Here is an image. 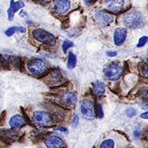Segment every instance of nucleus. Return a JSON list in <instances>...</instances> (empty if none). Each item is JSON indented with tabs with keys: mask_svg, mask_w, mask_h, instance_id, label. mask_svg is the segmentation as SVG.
I'll list each match as a JSON object with an SVG mask.
<instances>
[{
	"mask_svg": "<svg viewBox=\"0 0 148 148\" xmlns=\"http://www.w3.org/2000/svg\"><path fill=\"white\" fill-rule=\"evenodd\" d=\"M123 23L128 28L138 29L142 28L145 25V21L143 15L138 11L132 10L127 12L123 17Z\"/></svg>",
	"mask_w": 148,
	"mask_h": 148,
	"instance_id": "1",
	"label": "nucleus"
},
{
	"mask_svg": "<svg viewBox=\"0 0 148 148\" xmlns=\"http://www.w3.org/2000/svg\"><path fill=\"white\" fill-rule=\"evenodd\" d=\"M33 37L37 41L47 45H53L56 42V38L53 34L46 32L42 29H36L33 32Z\"/></svg>",
	"mask_w": 148,
	"mask_h": 148,
	"instance_id": "2",
	"label": "nucleus"
},
{
	"mask_svg": "<svg viewBox=\"0 0 148 148\" xmlns=\"http://www.w3.org/2000/svg\"><path fill=\"white\" fill-rule=\"evenodd\" d=\"M27 69L30 73L35 75L44 73L46 70V64L40 58H32L27 63Z\"/></svg>",
	"mask_w": 148,
	"mask_h": 148,
	"instance_id": "3",
	"label": "nucleus"
},
{
	"mask_svg": "<svg viewBox=\"0 0 148 148\" xmlns=\"http://www.w3.org/2000/svg\"><path fill=\"white\" fill-rule=\"evenodd\" d=\"M33 121L40 127H47L52 124L50 114L45 111H36L33 114Z\"/></svg>",
	"mask_w": 148,
	"mask_h": 148,
	"instance_id": "4",
	"label": "nucleus"
},
{
	"mask_svg": "<svg viewBox=\"0 0 148 148\" xmlns=\"http://www.w3.org/2000/svg\"><path fill=\"white\" fill-rule=\"evenodd\" d=\"M106 76L108 79L115 81L120 78L123 74V68L119 64L112 63L106 69Z\"/></svg>",
	"mask_w": 148,
	"mask_h": 148,
	"instance_id": "5",
	"label": "nucleus"
},
{
	"mask_svg": "<svg viewBox=\"0 0 148 148\" xmlns=\"http://www.w3.org/2000/svg\"><path fill=\"white\" fill-rule=\"evenodd\" d=\"M81 112L86 119H93L95 118V107L93 103L89 100H84L82 101Z\"/></svg>",
	"mask_w": 148,
	"mask_h": 148,
	"instance_id": "6",
	"label": "nucleus"
},
{
	"mask_svg": "<svg viewBox=\"0 0 148 148\" xmlns=\"http://www.w3.org/2000/svg\"><path fill=\"white\" fill-rule=\"evenodd\" d=\"M45 81L48 86H56L62 84V82H64V78H63L62 73L58 70H53L52 73H50L48 75Z\"/></svg>",
	"mask_w": 148,
	"mask_h": 148,
	"instance_id": "7",
	"label": "nucleus"
},
{
	"mask_svg": "<svg viewBox=\"0 0 148 148\" xmlns=\"http://www.w3.org/2000/svg\"><path fill=\"white\" fill-rule=\"evenodd\" d=\"M95 18L101 25H109L114 21V16L105 11H97L95 14Z\"/></svg>",
	"mask_w": 148,
	"mask_h": 148,
	"instance_id": "8",
	"label": "nucleus"
},
{
	"mask_svg": "<svg viewBox=\"0 0 148 148\" xmlns=\"http://www.w3.org/2000/svg\"><path fill=\"white\" fill-rule=\"evenodd\" d=\"M127 32L126 28H117L114 33V41L117 46H121L127 38Z\"/></svg>",
	"mask_w": 148,
	"mask_h": 148,
	"instance_id": "9",
	"label": "nucleus"
},
{
	"mask_svg": "<svg viewBox=\"0 0 148 148\" xmlns=\"http://www.w3.org/2000/svg\"><path fill=\"white\" fill-rule=\"evenodd\" d=\"M106 4L108 10L119 13L123 8L124 0H106Z\"/></svg>",
	"mask_w": 148,
	"mask_h": 148,
	"instance_id": "10",
	"label": "nucleus"
},
{
	"mask_svg": "<svg viewBox=\"0 0 148 148\" xmlns=\"http://www.w3.org/2000/svg\"><path fill=\"white\" fill-rule=\"evenodd\" d=\"M45 145L48 148H60L64 146V141L58 136H50L45 140Z\"/></svg>",
	"mask_w": 148,
	"mask_h": 148,
	"instance_id": "11",
	"label": "nucleus"
},
{
	"mask_svg": "<svg viewBox=\"0 0 148 148\" xmlns=\"http://www.w3.org/2000/svg\"><path fill=\"white\" fill-rule=\"evenodd\" d=\"M71 3L69 0H58L54 5V11L58 14H65L70 9Z\"/></svg>",
	"mask_w": 148,
	"mask_h": 148,
	"instance_id": "12",
	"label": "nucleus"
},
{
	"mask_svg": "<svg viewBox=\"0 0 148 148\" xmlns=\"http://www.w3.org/2000/svg\"><path fill=\"white\" fill-rule=\"evenodd\" d=\"M25 6L24 3L22 1H18V2H14L13 0H11L10 7L8 10V20L12 21L13 19V16L15 12H16L19 9L22 8L23 7Z\"/></svg>",
	"mask_w": 148,
	"mask_h": 148,
	"instance_id": "13",
	"label": "nucleus"
},
{
	"mask_svg": "<svg viewBox=\"0 0 148 148\" xmlns=\"http://www.w3.org/2000/svg\"><path fill=\"white\" fill-rule=\"evenodd\" d=\"M9 124H10V127L12 129H16V128H20L22 126L26 125L27 120L23 116L19 115V114H16V115L11 118Z\"/></svg>",
	"mask_w": 148,
	"mask_h": 148,
	"instance_id": "14",
	"label": "nucleus"
},
{
	"mask_svg": "<svg viewBox=\"0 0 148 148\" xmlns=\"http://www.w3.org/2000/svg\"><path fill=\"white\" fill-rule=\"evenodd\" d=\"M18 132H15L13 130H11V129H4V130H1L0 131V135L2 138L7 141L8 143H10V142H13L15 141L17 138V134Z\"/></svg>",
	"mask_w": 148,
	"mask_h": 148,
	"instance_id": "15",
	"label": "nucleus"
},
{
	"mask_svg": "<svg viewBox=\"0 0 148 148\" xmlns=\"http://www.w3.org/2000/svg\"><path fill=\"white\" fill-rule=\"evenodd\" d=\"M62 100H63V102L65 103L67 106H73L76 104V102L77 101V95L73 92H67V93L63 95Z\"/></svg>",
	"mask_w": 148,
	"mask_h": 148,
	"instance_id": "16",
	"label": "nucleus"
},
{
	"mask_svg": "<svg viewBox=\"0 0 148 148\" xmlns=\"http://www.w3.org/2000/svg\"><path fill=\"white\" fill-rule=\"evenodd\" d=\"M106 91V86L101 81H96L93 83V92L95 95L101 96Z\"/></svg>",
	"mask_w": 148,
	"mask_h": 148,
	"instance_id": "17",
	"label": "nucleus"
},
{
	"mask_svg": "<svg viewBox=\"0 0 148 148\" xmlns=\"http://www.w3.org/2000/svg\"><path fill=\"white\" fill-rule=\"evenodd\" d=\"M26 29L24 27H12L8 28L7 31L5 32V35L7 36H12L15 32H21V33H25L26 32Z\"/></svg>",
	"mask_w": 148,
	"mask_h": 148,
	"instance_id": "18",
	"label": "nucleus"
},
{
	"mask_svg": "<svg viewBox=\"0 0 148 148\" xmlns=\"http://www.w3.org/2000/svg\"><path fill=\"white\" fill-rule=\"evenodd\" d=\"M77 65V57L73 53L70 52L69 53V61H68V68L70 69H73Z\"/></svg>",
	"mask_w": 148,
	"mask_h": 148,
	"instance_id": "19",
	"label": "nucleus"
},
{
	"mask_svg": "<svg viewBox=\"0 0 148 148\" xmlns=\"http://www.w3.org/2000/svg\"><path fill=\"white\" fill-rule=\"evenodd\" d=\"M114 142L112 139H107L101 144V148H114Z\"/></svg>",
	"mask_w": 148,
	"mask_h": 148,
	"instance_id": "20",
	"label": "nucleus"
},
{
	"mask_svg": "<svg viewBox=\"0 0 148 148\" xmlns=\"http://www.w3.org/2000/svg\"><path fill=\"white\" fill-rule=\"evenodd\" d=\"M74 45V44L72 41H70V40H65L64 43H63V45H62V47H63V50H64V52L65 53H67V51H68V49H69V48L73 47Z\"/></svg>",
	"mask_w": 148,
	"mask_h": 148,
	"instance_id": "21",
	"label": "nucleus"
},
{
	"mask_svg": "<svg viewBox=\"0 0 148 148\" xmlns=\"http://www.w3.org/2000/svg\"><path fill=\"white\" fill-rule=\"evenodd\" d=\"M147 40H148L147 36L142 37V38L139 40V42H138V44L137 45V47L140 48V47H143V46H144V45L147 43Z\"/></svg>",
	"mask_w": 148,
	"mask_h": 148,
	"instance_id": "22",
	"label": "nucleus"
},
{
	"mask_svg": "<svg viewBox=\"0 0 148 148\" xmlns=\"http://www.w3.org/2000/svg\"><path fill=\"white\" fill-rule=\"evenodd\" d=\"M96 114H97V116L99 119H102L104 117V112L102 110V106L101 105H98L97 106V110H96Z\"/></svg>",
	"mask_w": 148,
	"mask_h": 148,
	"instance_id": "23",
	"label": "nucleus"
},
{
	"mask_svg": "<svg viewBox=\"0 0 148 148\" xmlns=\"http://www.w3.org/2000/svg\"><path fill=\"white\" fill-rule=\"evenodd\" d=\"M126 114H127V116L132 118V117L135 116L137 114V112H136V110L134 109L129 108V109H127V110H126Z\"/></svg>",
	"mask_w": 148,
	"mask_h": 148,
	"instance_id": "24",
	"label": "nucleus"
},
{
	"mask_svg": "<svg viewBox=\"0 0 148 148\" xmlns=\"http://www.w3.org/2000/svg\"><path fill=\"white\" fill-rule=\"evenodd\" d=\"M78 123H79V118L77 115H75L73 118V123H72V125H73V127H76L77 126V124H78Z\"/></svg>",
	"mask_w": 148,
	"mask_h": 148,
	"instance_id": "25",
	"label": "nucleus"
},
{
	"mask_svg": "<svg viewBox=\"0 0 148 148\" xmlns=\"http://www.w3.org/2000/svg\"><path fill=\"white\" fill-rule=\"evenodd\" d=\"M142 73H143V75L145 77H147V76H148L147 65H144V66H143V69H142Z\"/></svg>",
	"mask_w": 148,
	"mask_h": 148,
	"instance_id": "26",
	"label": "nucleus"
},
{
	"mask_svg": "<svg viewBox=\"0 0 148 148\" xmlns=\"http://www.w3.org/2000/svg\"><path fill=\"white\" fill-rule=\"evenodd\" d=\"M54 130H56V131H60V132H68V129H67L66 127H55V128H54Z\"/></svg>",
	"mask_w": 148,
	"mask_h": 148,
	"instance_id": "27",
	"label": "nucleus"
},
{
	"mask_svg": "<svg viewBox=\"0 0 148 148\" xmlns=\"http://www.w3.org/2000/svg\"><path fill=\"white\" fill-rule=\"evenodd\" d=\"M106 54L109 56V57H114V56H116L118 53H117L116 51H108Z\"/></svg>",
	"mask_w": 148,
	"mask_h": 148,
	"instance_id": "28",
	"label": "nucleus"
},
{
	"mask_svg": "<svg viewBox=\"0 0 148 148\" xmlns=\"http://www.w3.org/2000/svg\"><path fill=\"white\" fill-rule=\"evenodd\" d=\"M133 135H134V137L135 138H140V136H141V132L140 131H138V130H135L134 132H133Z\"/></svg>",
	"mask_w": 148,
	"mask_h": 148,
	"instance_id": "29",
	"label": "nucleus"
},
{
	"mask_svg": "<svg viewBox=\"0 0 148 148\" xmlns=\"http://www.w3.org/2000/svg\"><path fill=\"white\" fill-rule=\"evenodd\" d=\"M141 118L145 119H147V118H148L147 111V112H145V113H143V114H141Z\"/></svg>",
	"mask_w": 148,
	"mask_h": 148,
	"instance_id": "30",
	"label": "nucleus"
},
{
	"mask_svg": "<svg viewBox=\"0 0 148 148\" xmlns=\"http://www.w3.org/2000/svg\"><path fill=\"white\" fill-rule=\"evenodd\" d=\"M86 2V3H92V2H94L95 0H85Z\"/></svg>",
	"mask_w": 148,
	"mask_h": 148,
	"instance_id": "31",
	"label": "nucleus"
},
{
	"mask_svg": "<svg viewBox=\"0 0 148 148\" xmlns=\"http://www.w3.org/2000/svg\"><path fill=\"white\" fill-rule=\"evenodd\" d=\"M24 14H26V13H25V12H21V13H20V16H26V15H24Z\"/></svg>",
	"mask_w": 148,
	"mask_h": 148,
	"instance_id": "32",
	"label": "nucleus"
},
{
	"mask_svg": "<svg viewBox=\"0 0 148 148\" xmlns=\"http://www.w3.org/2000/svg\"><path fill=\"white\" fill-rule=\"evenodd\" d=\"M34 2H45V1H46V0H33Z\"/></svg>",
	"mask_w": 148,
	"mask_h": 148,
	"instance_id": "33",
	"label": "nucleus"
}]
</instances>
